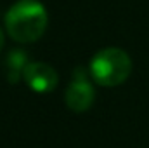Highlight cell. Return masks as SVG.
<instances>
[{"mask_svg": "<svg viewBox=\"0 0 149 148\" xmlns=\"http://www.w3.org/2000/svg\"><path fill=\"white\" fill-rule=\"evenodd\" d=\"M49 25V14L38 0H17L5 14V30L19 44L35 42L43 35Z\"/></svg>", "mask_w": 149, "mask_h": 148, "instance_id": "1", "label": "cell"}, {"mask_svg": "<svg viewBox=\"0 0 149 148\" xmlns=\"http://www.w3.org/2000/svg\"><path fill=\"white\" fill-rule=\"evenodd\" d=\"M92 78L102 87H116L123 84L132 73L130 56L118 47H108L99 51L88 66Z\"/></svg>", "mask_w": 149, "mask_h": 148, "instance_id": "2", "label": "cell"}, {"mask_svg": "<svg viewBox=\"0 0 149 148\" xmlns=\"http://www.w3.org/2000/svg\"><path fill=\"white\" fill-rule=\"evenodd\" d=\"M23 80L33 92L45 94V92H52L57 87L59 75L50 65L33 61V63H28V66L24 68Z\"/></svg>", "mask_w": 149, "mask_h": 148, "instance_id": "3", "label": "cell"}, {"mask_svg": "<svg viewBox=\"0 0 149 148\" xmlns=\"http://www.w3.org/2000/svg\"><path fill=\"white\" fill-rule=\"evenodd\" d=\"M94 99H95L94 87L81 75V70H76L74 80L68 85V89L64 92V101H66L68 108L76 111V113H81V111L88 110L92 106Z\"/></svg>", "mask_w": 149, "mask_h": 148, "instance_id": "4", "label": "cell"}, {"mask_svg": "<svg viewBox=\"0 0 149 148\" xmlns=\"http://www.w3.org/2000/svg\"><path fill=\"white\" fill-rule=\"evenodd\" d=\"M26 66H28L26 52L24 51H19V49L10 51L9 56H7V59H5V75H7L9 82L10 84H16L23 77Z\"/></svg>", "mask_w": 149, "mask_h": 148, "instance_id": "5", "label": "cell"}, {"mask_svg": "<svg viewBox=\"0 0 149 148\" xmlns=\"http://www.w3.org/2000/svg\"><path fill=\"white\" fill-rule=\"evenodd\" d=\"M3 49V30L0 28V51Z\"/></svg>", "mask_w": 149, "mask_h": 148, "instance_id": "6", "label": "cell"}]
</instances>
